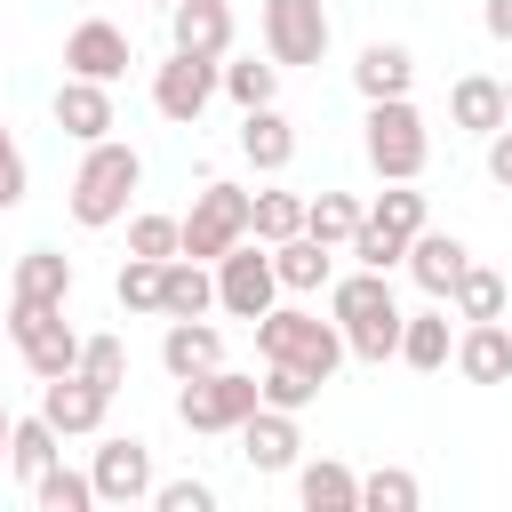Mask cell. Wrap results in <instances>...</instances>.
<instances>
[{
    "label": "cell",
    "mask_w": 512,
    "mask_h": 512,
    "mask_svg": "<svg viewBox=\"0 0 512 512\" xmlns=\"http://www.w3.org/2000/svg\"><path fill=\"white\" fill-rule=\"evenodd\" d=\"M144 184V160H136V144H120V136H96L88 152H80V168H72V192H64V208H72V224L80 232H104V224H120L128 216V192Z\"/></svg>",
    "instance_id": "obj_1"
},
{
    "label": "cell",
    "mask_w": 512,
    "mask_h": 512,
    "mask_svg": "<svg viewBox=\"0 0 512 512\" xmlns=\"http://www.w3.org/2000/svg\"><path fill=\"white\" fill-rule=\"evenodd\" d=\"M256 352L304 368L312 384H328V376L352 360V352H344V328H336V320H312V312H296V304H272V312L256 320Z\"/></svg>",
    "instance_id": "obj_2"
},
{
    "label": "cell",
    "mask_w": 512,
    "mask_h": 512,
    "mask_svg": "<svg viewBox=\"0 0 512 512\" xmlns=\"http://www.w3.org/2000/svg\"><path fill=\"white\" fill-rule=\"evenodd\" d=\"M360 144H368V168H376L384 184H416L424 160H432V128H424V112H416L408 96H376Z\"/></svg>",
    "instance_id": "obj_3"
},
{
    "label": "cell",
    "mask_w": 512,
    "mask_h": 512,
    "mask_svg": "<svg viewBox=\"0 0 512 512\" xmlns=\"http://www.w3.org/2000/svg\"><path fill=\"white\" fill-rule=\"evenodd\" d=\"M232 240H248V192H240V184H224V176H208V184H200V200H192V216H176V256L216 264Z\"/></svg>",
    "instance_id": "obj_4"
},
{
    "label": "cell",
    "mask_w": 512,
    "mask_h": 512,
    "mask_svg": "<svg viewBox=\"0 0 512 512\" xmlns=\"http://www.w3.org/2000/svg\"><path fill=\"white\" fill-rule=\"evenodd\" d=\"M208 272H216V304H224L232 320H264L272 296H280V272H272V248H264V240H232Z\"/></svg>",
    "instance_id": "obj_5"
},
{
    "label": "cell",
    "mask_w": 512,
    "mask_h": 512,
    "mask_svg": "<svg viewBox=\"0 0 512 512\" xmlns=\"http://www.w3.org/2000/svg\"><path fill=\"white\" fill-rule=\"evenodd\" d=\"M8 344L24 352V368L48 384L64 368H80V336L64 320V304H8Z\"/></svg>",
    "instance_id": "obj_6"
},
{
    "label": "cell",
    "mask_w": 512,
    "mask_h": 512,
    "mask_svg": "<svg viewBox=\"0 0 512 512\" xmlns=\"http://www.w3.org/2000/svg\"><path fill=\"white\" fill-rule=\"evenodd\" d=\"M248 408H256V376H240V368L184 376V392H176V424L184 432H240Z\"/></svg>",
    "instance_id": "obj_7"
},
{
    "label": "cell",
    "mask_w": 512,
    "mask_h": 512,
    "mask_svg": "<svg viewBox=\"0 0 512 512\" xmlns=\"http://www.w3.org/2000/svg\"><path fill=\"white\" fill-rule=\"evenodd\" d=\"M256 32H264V56H272L280 72L328 56V8H320V0H264Z\"/></svg>",
    "instance_id": "obj_8"
},
{
    "label": "cell",
    "mask_w": 512,
    "mask_h": 512,
    "mask_svg": "<svg viewBox=\"0 0 512 512\" xmlns=\"http://www.w3.org/2000/svg\"><path fill=\"white\" fill-rule=\"evenodd\" d=\"M208 96H216V56H184V48H168V64L152 72V104H160V120L192 128V120L208 112Z\"/></svg>",
    "instance_id": "obj_9"
},
{
    "label": "cell",
    "mask_w": 512,
    "mask_h": 512,
    "mask_svg": "<svg viewBox=\"0 0 512 512\" xmlns=\"http://www.w3.org/2000/svg\"><path fill=\"white\" fill-rule=\"evenodd\" d=\"M104 408H112V392L88 384L80 368H64V376L40 384V416L56 424V440H88V432H104Z\"/></svg>",
    "instance_id": "obj_10"
},
{
    "label": "cell",
    "mask_w": 512,
    "mask_h": 512,
    "mask_svg": "<svg viewBox=\"0 0 512 512\" xmlns=\"http://www.w3.org/2000/svg\"><path fill=\"white\" fill-rule=\"evenodd\" d=\"M88 480H96V504H144V496H152V448H144L136 432H112V440L96 448Z\"/></svg>",
    "instance_id": "obj_11"
},
{
    "label": "cell",
    "mask_w": 512,
    "mask_h": 512,
    "mask_svg": "<svg viewBox=\"0 0 512 512\" xmlns=\"http://www.w3.org/2000/svg\"><path fill=\"white\" fill-rule=\"evenodd\" d=\"M136 64V48H128V32L120 24H104V16H88V24H72L64 32V72H80V80H120Z\"/></svg>",
    "instance_id": "obj_12"
},
{
    "label": "cell",
    "mask_w": 512,
    "mask_h": 512,
    "mask_svg": "<svg viewBox=\"0 0 512 512\" xmlns=\"http://www.w3.org/2000/svg\"><path fill=\"white\" fill-rule=\"evenodd\" d=\"M296 448H304V432H296V416L288 408H248L240 416V456L256 464V472H296Z\"/></svg>",
    "instance_id": "obj_13"
},
{
    "label": "cell",
    "mask_w": 512,
    "mask_h": 512,
    "mask_svg": "<svg viewBox=\"0 0 512 512\" xmlns=\"http://www.w3.org/2000/svg\"><path fill=\"white\" fill-rule=\"evenodd\" d=\"M168 40L184 56H232V0H176L168 8Z\"/></svg>",
    "instance_id": "obj_14"
},
{
    "label": "cell",
    "mask_w": 512,
    "mask_h": 512,
    "mask_svg": "<svg viewBox=\"0 0 512 512\" xmlns=\"http://www.w3.org/2000/svg\"><path fill=\"white\" fill-rule=\"evenodd\" d=\"M56 128L72 136V144H96V136H112V88L104 80H80V72H64V88H56Z\"/></svg>",
    "instance_id": "obj_15"
},
{
    "label": "cell",
    "mask_w": 512,
    "mask_h": 512,
    "mask_svg": "<svg viewBox=\"0 0 512 512\" xmlns=\"http://www.w3.org/2000/svg\"><path fill=\"white\" fill-rule=\"evenodd\" d=\"M400 264L416 272V288H424L432 304H448V288H456V272L472 264V248H464L456 232H432V224H424V232L408 240V256H400Z\"/></svg>",
    "instance_id": "obj_16"
},
{
    "label": "cell",
    "mask_w": 512,
    "mask_h": 512,
    "mask_svg": "<svg viewBox=\"0 0 512 512\" xmlns=\"http://www.w3.org/2000/svg\"><path fill=\"white\" fill-rule=\"evenodd\" d=\"M456 376L464 384H504L512 376V328L504 320H464V336H456Z\"/></svg>",
    "instance_id": "obj_17"
},
{
    "label": "cell",
    "mask_w": 512,
    "mask_h": 512,
    "mask_svg": "<svg viewBox=\"0 0 512 512\" xmlns=\"http://www.w3.org/2000/svg\"><path fill=\"white\" fill-rule=\"evenodd\" d=\"M240 160H248L256 176H280V168L296 160V128H288V112H280V104L240 112Z\"/></svg>",
    "instance_id": "obj_18"
},
{
    "label": "cell",
    "mask_w": 512,
    "mask_h": 512,
    "mask_svg": "<svg viewBox=\"0 0 512 512\" xmlns=\"http://www.w3.org/2000/svg\"><path fill=\"white\" fill-rule=\"evenodd\" d=\"M160 368L184 384V376H208V368H224V336L208 328V312L200 320H168L160 328Z\"/></svg>",
    "instance_id": "obj_19"
},
{
    "label": "cell",
    "mask_w": 512,
    "mask_h": 512,
    "mask_svg": "<svg viewBox=\"0 0 512 512\" xmlns=\"http://www.w3.org/2000/svg\"><path fill=\"white\" fill-rule=\"evenodd\" d=\"M216 304V272L200 256H168L160 264V320H200Z\"/></svg>",
    "instance_id": "obj_20"
},
{
    "label": "cell",
    "mask_w": 512,
    "mask_h": 512,
    "mask_svg": "<svg viewBox=\"0 0 512 512\" xmlns=\"http://www.w3.org/2000/svg\"><path fill=\"white\" fill-rule=\"evenodd\" d=\"M352 88L376 104V96H408L416 88V56L400 48V40H368L360 48V64H352Z\"/></svg>",
    "instance_id": "obj_21"
},
{
    "label": "cell",
    "mask_w": 512,
    "mask_h": 512,
    "mask_svg": "<svg viewBox=\"0 0 512 512\" xmlns=\"http://www.w3.org/2000/svg\"><path fill=\"white\" fill-rule=\"evenodd\" d=\"M448 120H456L464 136L504 128V120H512V112H504V80H496V72H464V80L448 88Z\"/></svg>",
    "instance_id": "obj_22"
},
{
    "label": "cell",
    "mask_w": 512,
    "mask_h": 512,
    "mask_svg": "<svg viewBox=\"0 0 512 512\" xmlns=\"http://www.w3.org/2000/svg\"><path fill=\"white\" fill-rule=\"evenodd\" d=\"M64 296H72V256L24 248L16 256V280H8V304H64Z\"/></svg>",
    "instance_id": "obj_23"
},
{
    "label": "cell",
    "mask_w": 512,
    "mask_h": 512,
    "mask_svg": "<svg viewBox=\"0 0 512 512\" xmlns=\"http://www.w3.org/2000/svg\"><path fill=\"white\" fill-rule=\"evenodd\" d=\"M328 264H336V248H320L312 232H288V240H272V272H280V288H288V296H312V288H328Z\"/></svg>",
    "instance_id": "obj_24"
},
{
    "label": "cell",
    "mask_w": 512,
    "mask_h": 512,
    "mask_svg": "<svg viewBox=\"0 0 512 512\" xmlns=\"http://www.w3.org/2000/svg\"><path fill=\"white\" fill-rule=\"evenodd\" d=\"M328 312H336V328H352V320H376V312H400L392 304V272H344V280H328Z\"/></svg>",
    "instance_id": "obj_25"
},
{
    "label": "cell",
    "mask_w": 512,
    "mask_h": 512,
    "mask_svg": "<svg viewBox=\"0 0 512 512\" xmlns=\"http://www.w3.org/2000/svg\"><path fill=\"white\" fill-rule=\"evenodd\" d=\"M296 496H304V512H360V472L320 456V464L296 472Z\"/></svg>",
    "instance_id": "obj_26"
},
{
    "label": "cell",
    "mask_w": 512,
    "mask_h": 512,
    "mask_svg": "<svg viewBox=\"0 0 512 512\" xmlns=\"http://www.w3.org/2000/svg\"><path fill=\"white\" fill-rule=\"evenodd\" d=\"M448 352H456V336H448V312L432 304V312H400V352L392 360H408V368H448Z\"/></svg>",
    "instance_id": "obj_27"
},
{
    "label": "cell",
    "mask_w": 512,
    "mask_h": 512,
    "mask_svg": "<svg viewBox=\"0 0 512 512\" xmlns=\"http://www.w3.org/2000/svg\"><path fill=\"white\" fill-rule=\"evenodd\" d=\"M56 456H64V448H56V424H48V416H16V424H8V472H16L24 488H32Z\"/></svg>",
    "instance_id": "obj_28"
},
{
    "label": "cell",
    "mask_w": 512,
    "mask_h": 512,
    "mask_svg": "<svg viewBox=\"0 0 512 512\" xmlns=\"http://www.w3.org/2000/svg\"><path fill=\"white\" fill-rule=\"evenodd\" d=\"M304 232V192H248V240H288Z\"/></svg>",
    "instance_id": "obj_29"
},
{
    "label": "cell",
    "mask_w": 512,
    "mask_h": 512,
    "mask_svg": "<svg viewBox=\"0 0 512 512\" xmlns=\"http://www.w3.org/2000/svg\"><path fill=\"white\" fill-rule=\"evenodd\" d=\"M360 216H368V208H360L352 192H320V200H304V232H312L320 248H344V240L360 232Z\"/></svg>",
    "instance_id": "obj_30"
},
{
    "label": "cell",
    "mask_w": 512,
    "mask_h": 512,
    "mask_svg": "<svg viewBox=\"0 0 512 512\" xmlns=\"http://www.w3.org/2000/svg\"><path fill=\"white\" fill-rule=\"evenodd\" d=\"M216 88H224L240 112H256V104L280 96V64H272V56H264V64H256V56H248V64H216Z\"/></svg>",
    "instance_id": "obj_31"
},
{
    "label": "cell",
    "mask_w": 512,
    "mask_h": 512,
    "mask_svg": "<svg viewBox=\"0 0 512 512\" xmlns=\"http://www.w3.org/2000/svg\"><path fill=\"white\" fill-rule=\"evenodd\" d=\"M448 304H456V320H504V280L488 264H464L456 288H448Z\"/></svg>",
    "instance_id": "obj_32"
},
{
    "label": "cell",
    "mask_w": 512,
    "mask_h": 512,
    "mask_svg": "<svg viewBox=\"0 0 512 512\" xmlns=\"http://www.w3.org/2000/svg\"><path fill=\"white\" fill-rule=\"evenodd\" d=\"M32 504H40V512H88V504H96V480H88V472H72V464L56 456V464L32 480Z\"/></svg>",
    "instance_id": "obj_33"
},
{
    "label": "cell",
    "mask_w": 512,
    "mask_h": 512,
    "mask_svg": "<svg viewBox=\"0 0 512 512\" xmlns=\"http://www.w3.org/2000/svg\"><path fill=\"white\" fill-rule=\"evenodd\" d=\"M416 504H424L416 472H400V464H376V472H360V512H416Z\"/></svg>",
    "instance_id": "obj_34"
},
{
    "label": "cell",
    "mask_w": 512,
    "mask_h": 512,
    "mask_svg": "<svg viewBox=\"0 0 512 512\" xmlns=\"http://www.w3.org/2000/svg\"><path fill=\"white\" fill-rule=\"evenodd\" d=\"M256 400H264V408H288V416H304V408L320 400V384H312L304 368H288V360H264V376H256Z\"/></svg>",
    "instance_id": "obj_35"
},
{
    "label": "cell",
    "mask_w": 512,
    "mask_h": 512,
    "mask_svg": "<svg viewBox=\"0 0 512 512\" xmlns=\"http://www.w3.org/2000/svg\"><path fill=\"white\" fill-rule=\"evenodd\" d=\"M368 224H384V232L416 240V232H424V192H416V184H384V192H376V208H368Z\"/></svg>",
    "instance_id": "obj_36"
},
{
    "label": "cell",
    "mask_w": 512,
    "mask_h": 512,
    "mask_svg": "<svg viewBox=\"0 0 512 512\" xmlns=\"http://www.w3.org/2000/svg\"><path fill=\"white\" fill-rule=\"evenodd\" d=\"M112 296H120V312H160V256H128Z\"/></svg>",
    "instance_id": "obj_37"
},
{
    "label": "cell",
    "mask_w": 512,
    "mask_h": 512,
    "mask_svg": "<svg viewBox=\"0 0 512 512\" xmlns=\"http://www.w3.org/2000/svg\"><path fill=\"white\" fill-rule=\"evenodd\" d=\"M80 376L104 384V392H120L128 384V344L120 336H80Z\"/></svg>",
    "instance_id": "obj_38"
},
{
    "label": "cell",
    "mask_w": 512,
    "mask_h": 512,
    "mask_svg": "<svg viewBox=\"0 0 512 512\" xmlns=\"http://www.w3.org/2000/svg\"><path fill=\"white\" fill-rule=\"evenodd\" d=\"M344 256H352V264H368V272H392V264H400V256H408V240H400V232H384V224H368V216H360V232H352V240H344Z\"/></svg>",
    "instance_id": "obj_39"
},
{
    "label": "cell",
    "mask_w": 512,
    "mask_h": 512,
    "mask_svg": "<svg viewBox=\"0 0 512 512\" xmlns=\"http://www.w3.org/2000/svg\"><path fill=\"white\" fill-rule=\"evenodd\" d=\"M344 352H352V360H392V352H400V312L352 320V328H344Z\"/></svg>",
    "instance_id": "obj_40"
},
{
    "label": "cell",
    "mask_w": 512,
    "mask_h": 512,
    "mask_svg": "<svg viewBox=\"0 0 512 512\" xmlns=\"http://www.w3.org/2000/svg\"><path fill=\"white\" fill-rule=\"evenodd\" d=\"M128 256H160V264H168V256H176V216H152V208L128 216Z\"/></svg>",
    "instance_id": "obj_41"
},
{
    "label": "cell",
    "mask_w": 512,
    "mask_h": 512,
    "mask_svg": "<svg viewBox=\"0 0 512 512\" xmlns=\"http://www.w3.org/2000/svg\"><path fill=\"white\" fill-rule=\"evenodd\" d=\"M152 504L160 512H216V488L208 480H152Z\"/></svg>",
    "instance_id": "obj_42"
},
{
    "label": "cell",
    "mask_w": 512,
    "mask_h": 512,
    "mask_svg": "<svg viewBox=\"0 0 512 512\" xmlns=\"http://www.w3.org/2000/svg\"><path fill=\"white\" fill-rule=\"evenodd\" d=\"M24 192H32V168H24V144H16L8 128H0V216H8V208H16Z\"/></svg>",
    "instance_id": "obj_43"
},
{
    "label": "cell",
    "mask_w": 512,
    "mask_h": 512,
    "mask_svg": "<svg viewBox=\"0 0 512 512\" xmlns=\"http://www.w3.org/2000/svg\"><path fill=\"white\" fill-rule=\"evenodd\" d=\"M488 176L512 192V120H504V128H488Z\"/></svg>",
    "instance_id": "obj_44"
},
{
    "label": "cell",
    "mask_w": 512,
    "mask_h": 512,
    "mask_svg": "<svg viewBox=\"0 0 512 512\" xmlns=\"http://www.w3.org/2000/svg\"><path fill=\"white\" fill-rule=\"evenodd\" d=\"M480 24H488V40H504V48H512V0H488V8H480Z\"/></svg>",
    "instance_id": "obj_45"
},
{
    "label": "cell",
    "mask_w": 512,
    "mask_h": 512,
    "mask_svg": "<svg viewBox=\"0 0 512 512\" xmlns=\"http://www.w3.org/2000/svg\"><path fill=\"white\" fill-rule=\"evenodd\" d=\"M8 424H16V416H8V400H0V464H8Z\"/></svg>",
    "instance_id": "obj_46"
},
{
    "label": "cell",
    "mask_w": 512,
    "mask_h": 512,
    "mask_svg": "<svg viewBox=\"0 0 512 512\" xmlns=\"http://www.w3.org/2000/svg\"><path fill=\"white\" fill-rule=\"evenodd\" d=\"M504 112H512V80H504Z\"/></svg>",
    "instance_id": "obj_47"
},
{
    "label": "cell",
    "mask_w": 512,
    "mask_h": 512,
    "mask_svg": "<svg viewBox=\"0 0 512 512\" xmlns=\"http://www.w3.org/2000/svg\"><path fill=\"white\" fill-rule=\"evenodd\" d=\"M152 8H176V0H152Z\"/></svg>",
    "instance_id": "obj_48"
},
{
    "label": "cell",
    "mask_w": 512,
    "mask_h": 512,
    "mask_svg": "<svg viewBox=\"0 0 512 512\" xmlns=\"http://www.w3.org/2000/svg\"><path fill=\"white\" fill-rule=\"evenodd\" d=\"M0 336H8V320H0Z\"/></svg>",
    "instance_id": "obj_49"
}]
</instances>
